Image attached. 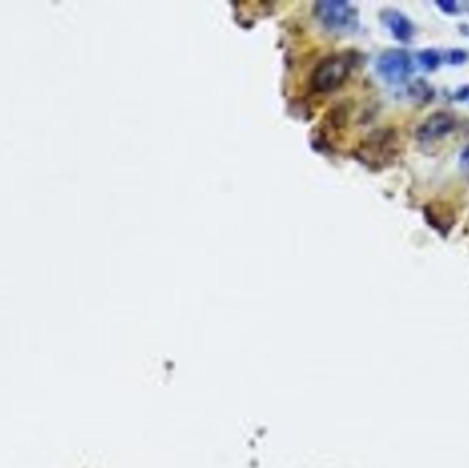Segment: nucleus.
<instances>
[{
  "mask_svg": "<svg viewBox=\"0 0 469 468\" xmlns=\"http://www.w3.org/2000/svg\"><path fill=\"white\" fill-rule=\"evenodd\" d=\"M353 65L347 54H336L323 61L313 76V86L318 91L335 89L346 80Z\"/></svg>",
  "mask_w": 469,
  "mask_h": 468,
  "instance_id": "f257e3e1",
  "label": "nucleus"
},
{
  "mask_svg": "<svg viewBox=\"0 0 469 468\" xmlns=\"http://www.w3.org/2000/svg\"><path fill=\"white\" fill-rule=\"evenodd\" d=\"M380 76L391 84H403L413 72L409 54L403 50H388L378 59Z\"/></svg>",
  "mask_w": 469,
  "mask_h": 468,
  "instance_id": "f03ea898",
  "label": "nucleus"
},
{
  "mask_svg": "<svg viewBox=\"0 0 469 468\" xmlns=\"http://www.w3.org/2000/svg\"><path fill=\"white\" fill-rule=\"evenodd\" d=\"M457 125L453 114L447 112L432 113L417 128L416 137L420 142H435L454 131Z\"/></svg>",
  "mask_w": 469,
  "mask_h": 468,
  "instance_id": "7ed1b4c3",
  "label": "nucleus"
},
{
  "mask_svg": "<svg viewBox=\"0 0 469 468\" xmlns=\"http://www.w3.org/2000/svg\"><path fill=\"white\" fill-rule=\"evenodd\" d=\"M318 16L325 25L344 29L354 23L356 13L350 4L343 1H327L318 4Z\"/></svg>",
  "mask_w": 469,
  "mask_h": 468,
  "instance_id": "20e7f679",
  "label": "nucleus"
},
{
  "mask_svg": "<svg viewBox=\"0 0 469 468\" xmlns=\"http://www.w3.org/2000/svg\"><path fill=\"white\" fill-rule=\"evenodd\" d=\"M424 216L427 223L435 228L438 232H441L444 236H446L456 223V216L453 210L442 202L427 205L424 207Z\"/></svg>",
  "mask_w": 469,
  "mask_h": 468,
  "instance_id": "39448f33",
  "label": "nucleus"
},
{
  "mask_svg": "<svg viewBox=\"0 0 469 468\" xmlns=\"http://www.w3.org/2000/svg\"><path fill=\"white\" fill-rule=\"evenodd\" d=\"M381 18L397 40L403 43L412 40L415 33L413 23H410V20L405 17L403 13H400L398 10H386L381 14Z\"/></svg>",
  "mask_w": 469,
  "mask_h": 468,
  "instance_id": "423d86ee",
  "label": "nucleus"
},
{
  "mask_svg": "<svg viewBox=\"0 0 469 468\" xmlns=\"http://www.w3.org/2000/svg\"><path fill=\"white\" fill-rule=\"evenodd\" d=\"M419 61L425 70H435L441 64V55L435 50H424L419 54Z\"/></svg>",
  "mask_w": 469,
  "mask_h": 468,
  "instance_id": "0eeeda50",
  "label": "nucleus"
},
{
  "mask_svg": "<svg viewBox=\"0 0 469 468\" xmlns=\"http://www.w3.org/2000/svg\"><path fill=\"white\" fill-rule=\"evenodd\" d=\"M468 54L464 50H451L447 54V62L451 65H461L467 61Z\"/></svg>",
  "mask_w": 469,
  "mask_h": 468,
  "instance_id": "6e6552de",
  "label": "nucleus"
},
{
  "mask_svg": "<svg viewBox=\"0 0 469 468\" xmlns=\"http://www.w3.org/2000/svg\"><path fill=\"white\" fill-rule=\"evenodd\" d=\"M438 7H441L445 13H453L457 10V3L453 1V0H448V1H438L436 3Z\"/></svg>",
  "mask_w": 469,
  "mask_h": 468,
  "instance_id": "1a4fd4ad",
  "label": "nucleus"
}]
</instances>
